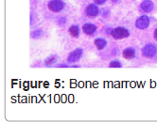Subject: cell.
Returning a JSON list of instances; mask_svg holds the SVG:
<instances>
[{
    "label": "cell",
    "instance_id": "cell-1",
    "mask_svg": "<svg viewBox=\"0 0 157 123\" xmlns=\"http://www.w3.org/2000/svg\"><path fill=\"white\" fill-rule=\"evenodd\" d=\"M111 36L113 37V39H115V40H122V39L128 38L130 36V32L125 27L118 26V27L112 30Z\"/></svg>",
    "mask_w": 157,
    "mask_h": 123
},
{
    "label": "cell",
    "instance_id": "cell-2",
    "mask_svg": "<svg viewBox=\"0 0 157 123\" xmlns=\"http://www.w3.org/2000/svg\"><path fill=\"white\" fill-rule=\"evenodd\" d=\"M156 53H157V48L153 44H147V45H145L141 50L142 55L144 58H153L156 54Z\"/></svg>",
    "mask_w": 157,
    "mask_h": 123
},
{
    "label": "cell",
    "instance_id": "cell-3",
    "mask_svg": "<svg viewBox=\"0 0 157 123\" xmlns=\"http://www.w3.org/2000/svg\"><path fill=\"white\" fill-rule=\"evenodd\" d=\"M48 9L51 10L52 12H59L63 9L64 3L62 0H51V1L48 2Z\"/></svg>",
    "mask_w": 157,
    "mask_h": 123
},
{
    "label": "cell",
    "instance_id": "cell-4",
    "mask_svg": "<svg viewBox=\"0 0 157 123\" xmlns=\"http://www.w3.org/2000/svg\"><path fill=\"white\" fill-rule=\"evenodd\" d=\"M82 48H77L75 49L74 51H72L69 55H68V58H67V61H68L69 63H75L77 61H78L81 59L82 58Z\"/></svg>",
    "mask_w": 157,
    "mask_h": 123
},
{
    "label": "cell",
    "instance_id": "cell-5",
    "mask_svg": "<svg viewBox=\"0 0 157 123\" xmlns=\"http://www.w3.org/2000/svg\"><path fill=\"white\" fill-rule=\"evenodd\" d=\"M150 23H151V20L149 18V16L147 15H142L140 16L136 22V26L138 28V29H146L149 26H150Z\"/></svg>",
    "mask_w": 157,
    "mask_h": 123
},
{
    "label": "cell",
    "instance_id": "cell-6",
    "mask_svg": "<svg viewBox=\"0 0 157 123\" xmlns=\"http://www.w3.org/2000/svg\"><path fill=\"white\" fill-rule=\"evenodd\" d=\"M99 9L95 4H90L88 5L87 8L85 9V13L89 18H95L98 15Z\"/></svg>",
    "mask_w": 157,
    "mask_h": 123
},
{
    "label": "cell",
    "instance_id": "cell-7",
    "mask_svg": "<svg viewBox=\"0 0 157 123\" xmlns=\"http://www.w3.org/2000/svg\"><path fill=\"white\" fill-rule=\"evenodd\" d=\"M140 8L145 12H151L154 9V4L151 0H144L140 5Z\"/></svg>",
    "mask_w": 157,
    "mask_h": 123
},
{
    "label": "cell",
    "instance_id": "cell-8",
    "mask_svg": "<svg viewBox=\"0 0 157 123\" xmlns=\"http://www.w3.org/2000/svg\"><path fill=\"white\" fill-rule=\"evenodd\" d=\"M82 30L86 35H93L97 30V26L93 24H85L82 26Z\"/></svg>",
    "mask_w": 157,
    "mask_h": 123
},
{
    "label": "cell",
    "instance_id": "cell-9",
    "mask_svg": "<svg viewBox=\"0 0 157 123\" xmlns=\"http://www.w3.org/2000/svg\"><path fill=\"white\" fill-rule=\"evenodd\" d=\"M134 57H136V50L132 47H128L126 48L124 51H123V58L126 59H132Z\"/></svg>",
    "mask_w": 157,
    "mask_h": 123
},
{
    "label": "cell",
    "instance_id": "cell-10",
    "mask_svg": "<svg viewBox=\"0 0 157 123\" xmlns=\"http://www.w3.org/2000/svg\"><path fill=\"white\" fill-rule=\"evenodd\" d=\"M57 60H58V55L52 54V55H50V57H48L46 60H44V66H46V67H51L56 62H57Z\"/></svg>",
    "mask_w": 157,
    "mask_h": 123
},
{
    "label": "cell",
    "instance_id": "cell-11",
    "mask_svg": "<svg viewBox=\"0 0 157 123\" xmlns=\"http://www.w3.org/2000/svg\"><path fill=\"white\" fill-rule=\"evenodd\" d=\"M94 44L98 50H102L107 46V40L104 39H97V40H95Z\"/></svg>",
    "mask_w": 157,
    "mask_h": 123
},
{
    "label": "cell",
    "instance_id": "cell-12",
    "mask_svg": "<svg viewBox=\"0 0 157 123\" xmlns=\"http://www.w3.org/2000/svg\"><path fill=\"white\" fill-rule=\"evenodd\" d=\"M68 32H69V34L74 38H78L80 36V28H78V26L76 25L71 26L68 29Z\"/></svg>",
    "mask_w": 157,
    "mask_h": 123
},
{
    "label": "cell",
    "instance_id": "cell-13",
    "mask_svg": "<svg viewBox=\"0 0 157 123\" xmlns=\"http://www.w3.org/2000/svg\"><path fill=\"white\" fill-rule=\"evenodd\" d=\"M43 31L41 30V29H37V30H35V31H33L31 34H30V37L32 38V39H38V38H41L42 36H43Z\"/></svg>",
    "mask_w": 157,
    "mask_h": 123
},
{
    "label": "cell",
    "instance_id": "cell-14",
    "mask_svg": "<svg viewBox=\"0 0 157 123\" xmlns=\"http://www.w3.org/2000/svg\"><path fill=\"white\" fill-rule=\"evenodd\" d=\"M109 67H110V68H121L122 64L118 60H113V61L110 62Z\"/></svg>",
    "mask_w": 157,
    "mask_h": 123
},
{
    "label": "cell",
    "instance_id": "cell-15",
    "mask_svg": "<svg viewBox=\"0 0 157 123\" xmlns=\"http://www.w3.org/2000/svg\"><path fill=\"white\" fill-rule=\"evenodd\" d=\"M106 1H107V0H94V2H95L97 5H102V4H104Z\"/></svg>",
    "mask_w": 157,
    "mask_h": 123
},
{
    "label": "cell",
    "instance_id": "cell-16",
    "mask_svg": "<svg viewBox=\"0 0 157 123\" xmlns=\"http://www.w3.org/2000/svg\"><path fill=\"white\" fill-rule=\"evenodd\" d=\"M57 68H67V67H69L68 65H66V64H59L56 66Z\"/></svg>",
    "mask_w": 157,
    "mask_h": 123
},
{
    "label": "cell",
    "instance_id": "cell-17",
    "mask_svg": "<svg viewBox=\"0 0 157 123\" xmlns=\"http://www.w3.org/2000/svg\"><path fill=\"white\" fill-rule=\"evenodd\" d=\"M153 36H154V39H155V40L157 41V28L154 30V34H153Z\"/></svg>",
    "mask_w": 157,
    "mask_h": 123
},
{
    "label": "cell",
    "instance_id": "cell-18",
    "mask_svg": "<svg viewBox=\"0 0 157 123\" xmlns=\"http://www.w3.org/2000/svg\"><path fill=\"white\" fill-rule=\"evenodd\" d=\"M112 1H113V2H117L118 0H112Z\"/></svg>",
    "mask_w": 157,
    "mask_h": 123
}]
</instances>
